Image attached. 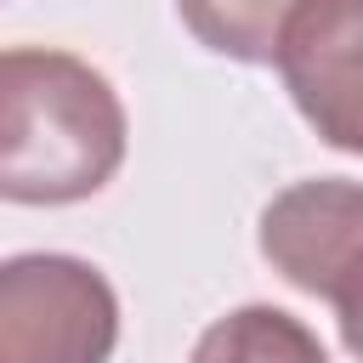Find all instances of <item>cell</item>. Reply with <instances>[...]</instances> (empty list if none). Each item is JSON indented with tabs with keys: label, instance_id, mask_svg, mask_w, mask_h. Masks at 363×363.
<instances>
[{
	"label": "cell",
	"instance_id": "obj_1",
	"mask_svg": "<svg viewBox=\"0 0 363 363\" xmlns=\"http://www.w3.org/2000/svg\"><path fill=\"white\" fill-rule=\"evenodd\" d=\"M125 102L102 68L51 45L0 51V199L79 204L125 164Z\"/></svg>",
	"mask_w": 363,
	"mask_h": 363
},
{
	"label": "cell",
	"instance_id": "obj_2",
	"mask_svg": "<svg viewBox=\"0 0 363 363\" xmlns=\"http://www.w3.org/2000/svg\"><path fill=\"white\" fill-rule=\"evenodd\" d=\"M119 346L113 284L57 250L0 261V363H108Z\"/></svg>",
	"mask_w": 363,
	"mask_h": 363
},
{
	"label": "cell",
	"instance_id": "obj_3",
	"mask_svg": "<svg viewBox=\"0 0 363 363\" xmlns=\"http://www.w3.org/2000/svg\"><path fill=\"white\" fill-rule=\"evenodd\" d=\"M261 255L295 289L335 306L346 352H357V284H363V187L352 176H312L267 199Z\"/></svg>",
	"mask_w": 363,
	"mask_h": 363
},
{
	"label": "cell",
	"instance_id": "obj_4",
	"mask_svg": "<svg viewBox=\"0 0 363 363\" xmlns=\"http://www.w3.org/2000/svg\"><path fill=\"white\" fill-rule=\"evenodd\" d=\"M284 91L306 113V125L340 147H363V96H357V0H301L272 40Z\"/></svg>",
	"mask_w": 363,
	"mask_h": 363
},
{
	"label": "cell",
	"instance_id": "obj_5",
	"mask_svg": "<svg viewBox=\"0 0 363 363\" xmlns=\"http://www.w3.org/2000/svg\"><path fill=\"white\" fill-rule=\"evenodd\" d=\"M187 363H329L318 335L284 306H238L216 318Z\"/></svg>",
	"mask_w": 363,
	"mask_h": 363
},
{
	"label": "cell",
	"instance_id": "obj_6",
	"mask_svg": "<svg viewBox=\"0 0 363 363\" xmlns=\"http://www.w3.org/2000/svg\"><path fill=\"white\" fill-rule=\"evenodd\" d=\"M301 0H176V17L204 51L233 57V62H267L278 23Z\"/></svg>",
	"mask_w": 363,
	"mask_h": 363
}]
</instances>
